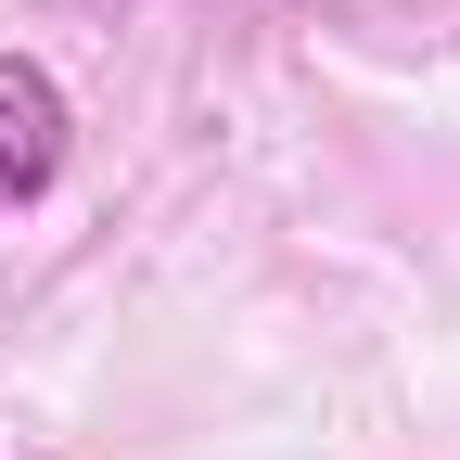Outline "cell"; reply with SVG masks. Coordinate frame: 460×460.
Here are the masks:
<instances>
[{
	"label": "cell",
	"instance_id": "1",
	"mask_svg": "<svg viewBox=\"0 0 460 460\" xmlns=\"http://www.w3.org/2000/svg\"><path fill=\"white\" fill-rule=\"evenodd\" d=\"M77 154V102L39 51H0V217H26Z\"/></svg>",
	"mask_w": 460,
	"mask_h": 460
}]
</instances>
